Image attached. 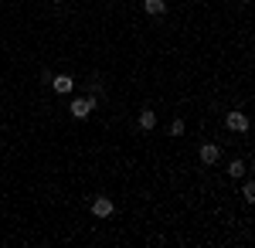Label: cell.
Instances as JSON below:
<instances>
[{
	"instance_id": "6da1fadb",
	"label": "cell",
	"mask_w": 255,
	"mask_h": 248,
	"mask_svg": "<svg viewBox=\"0 0 255 248\" xmlns=\"http://www.w3.org/2000/svg\"><path fill=\"white\" fill-rule=\"evenodd\" d=\"M96 102H99L96 96H75L72 99V116H75V119H89L92 109H96Z\"/></svg>"
},
{
	"instance_id": "7a4b0ae2",
	"label": "cell",
	"mask_w": 255,
	"mask_h": 248,
	"mask_svg": "<svg viewBox=\"0 0 255 248\" xmlns=\"http://www.w3.org/2000/svg\"><path fill=\"white\" fill-rule=\"evenodd\" d=\"M225 126H228L232 133H249V116L235 109V113H228V116H225Z\"/></svg>"
},
{
	"instance_id": "3957f363",
	"label": "cell",
	"mask_w": 255,
	"mask_h": 248,
	"mask_svg": "<svg viewBox=\"0 0 255 248\" xmlns=\"http://www.w3.org/2000/svg\"><path fill=\"white\" fill-rule=\"evenodd\" d=\"M136 126L143 129V133H153V129H157V113H153V109H143L139 119H136Z\"/></svg>"
},
{
	"instance_id": "277c9868",
	"label": "cell",
	"mask_w": 255,
	"mask_h": 248,
	"mask_svg": "<svg viewBox=\"0 0 255 248\" xmlns=\"http://www.w3.org/2000/svg\"><path fill=\"white\" fill-rule=\"evenodd\" d=\"M72 85H75L72 75H55V78H51V89H55L58 96H68V92H72Z\"/></svg>"
},
{
	"instance_id": "5b68a950",
	"label": "cell",
	"mask_w": 255,
	"mask_h": 248,
	"mask_svg": "<svg viewBox=\"0 0 255 248\" xmlns=\"http://www.w3.org/2000/svg\"><path fill=\"white\" fill-rule=\"evenodd\" d=\"M92 214H96V218H109V214H113V201H109V197H96V201H92Z\"/></svg>"
},
{
	"instance_id": "8992f818",
	"label": "cell",
	"mask_w": 255,
	"mask_h": 248,
	"mask_svg": "<svg viewBox=\"0 0 255 248\" xmlns=\"http://www.w3.org/2000/svg\"><path fill=\"white\" fill-rule=\"evenodd\" d=\"M218 156H221V150H218L215 143H204V146H201V163L211 167V163H218Z\"/></svg>"
},
{
	"instance_id": "52a82bcc",
	"label": "cell",
	"mask_w": 255,
	"mask_h": 248,
	"mask_svg": "<svg viewBox=\"0 0 255 248\" xmlns=\"http://www.w3.org/2000/svg\"><path fill=\"white\" fill-rule=\"evenodd\" d=\"M143 10L153 14V17H163L167 14V0H143Z\"/></svg>"
},
{
	"instance_id": "ba28073f",
	"label": "cell",
	"mask_w": 255,
	"mask_h": 248,
	"mask_svg": "<svg viewBox=\"0 0 255 248\" xmlns=\"http://www.w3.org/2000/svg\"><path fill=\"white\" fill-rule=\"evenodd\" d=\"M245 173H249V163L245 160H232L228 163V177H245Z\"/></svg>"
},
{
	"instance_id": "9c48e42d",
	"label": "cell",
	"mask_w": 255,
	"mask_h": 248,
	"mask_svg": "<svg viewBox=\"0 0 255 248\" xmlns=\"http://www.w3.org/2000/svg\"><path fill=\"white\" fill-rule=\"evenodd\" d=\"M242 197H245L249 204H255V184H252V180H245V187H242Z\"/></svg>"
},
{
	"instance_id": "30bf717a",
	"label": "cell",
	"mask_w": 255,
	"mask_h": 248,
	"mask_svg": "<svg viewBox=\"0 0 255 248\" xmlns=\"http://www.w3.org/2000/svg\"><path fill=\"white\" fill-rule=\"evenodd\" d=\"M170 136H184V119H174L170 123Z\"/></svg>"
},
{
	"instance_id": "8fae6325",
	"label": "cell",
	"mask_w": 255,
	"mask_h": 248,
	"mask_svg": "<svg viewBox=\"0 0 255 248\" xmlns=\"http://www.w3.org/2000/svg\"><path fill=\"white\" fill-rule=\"evenodd\" d=\"M51 3H61V0H51Z\"/></svg>"
}]
</instances>
